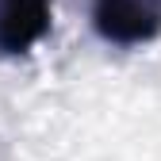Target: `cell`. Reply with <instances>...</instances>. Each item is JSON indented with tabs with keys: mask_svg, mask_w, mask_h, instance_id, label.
Masks as SVG:
<instances>
[{
	"mask_svg": "<svg viewBox=\"0 0 161 161\" xmlns=\"http://www.w3.org/2000/svg\"><path fill=\"white\" fill-rule=\"evenodd\" d=\"M96 35L108 46H146L161 38V0H88Z\"/></svg>",
	"mask_w": 161,
	"mask_h": 161,
	"instance_id": "cell-1",
	"label": "cell"
},
{
	"mask_svg": "<svg viewBox=\"0 0 161 161\" xmlns=\"http://www.w3.org/2000/svg\"><path fill=\"white\" fill-rule=\"evenodd\" d=\"M54 19L50 0H0V58H23L46 38Z\"/></svg>",
	"mask_w": 161,
	"mask_h": 161,
	"instance_id": "cell-2",
	"label": "cell"
}]
</instances>
